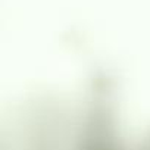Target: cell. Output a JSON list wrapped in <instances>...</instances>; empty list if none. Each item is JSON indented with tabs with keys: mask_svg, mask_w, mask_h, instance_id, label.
<instances>
[{
	"mask_svg": "<svg viewBox=\"0 0 150 150\" xmlns=\"http://www.w3.org/2000/svg\"><path fill=\"white\" fill-rule=\"evenodd\" d=\"M49 125V124H47ZM24 150H128L113 116L102 103H87L41 129Z\"/></svg>",
	"mask_w": 150,
	"mask_h": 150,
	"instance_id": "6da1fadb",
	"label": "cell"
},
{
	"mask_svg": "<svg viewBox=\"0 0 150 150\" xmlns=\"http://www.w3.org/2000/svg\"><path fill=\"white\" fill-rule=\"evenodd\" d=\"M137 150H150V138H149L147 141H144V144H143V146H140Z\"/></svg>",
	"mask_w": 150,
	"mask_h": 150,
	"instance_id": "7a4b0ae2",
	"label": "cell"
}]
</instances>
